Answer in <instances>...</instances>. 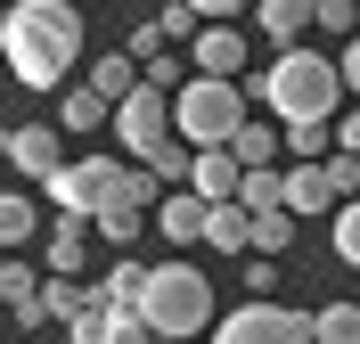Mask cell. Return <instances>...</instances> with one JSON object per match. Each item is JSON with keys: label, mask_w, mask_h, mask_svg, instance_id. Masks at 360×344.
Instances as JSON below:
<instances>
[{"label": "cell", "mask_w": 360, "mask_h": 344, "mask_svg": "<svg viewBox=\"0 0 360 344\" xmlns=\"http://www.w3.org/2000/svg\"><path fill=\"white\" fill-rule=\"evenodd\" d=\"M319 33H336V42H360V0H319Z\"/></svg>", "instance_id": "obj_28"}, {"label": "cell", "mask_w": 360, "mask_h": 344, "mask_svg": "<svg viewBox=\"0 0 360 344\" xmlns=\"http://www.w3.org/2000/svg\"><path fill=\"white\" fill-rule=\"evenodd\" d=\"M344 66L336 58H319V49H278L262 66V82H254V98H262L278 123H328V115H344Z\"/></svg>", "instance_id": "obj_2"}, {"label": "cell", "mask_w": 360, "mask_h": 344, "mask_svg": "<svg viewBox=\"0 0 360 344\" xmlns=\"http://www.w3.org/2000/svg\"><path fill=\"white\" fill-rule=\"evenodd\" d=\"M287 246H295V205L254 213V254H287Z\"/></svg>", "instance_id": "obj_22"}, {"label": "cell", "mask_w": 360, "mask_h": 344, "mask_svg": "<svg viewBox=\"0 0 360 344\" xmlns=\"http://www.w3.org/2000/svg\"><path fill=\"white\" fill-rule=\"evenodd\" d=\"M188 74H197V66H180L172 49H164V58H148V82H156V91H180V82H188Z\"/></svg>", "instance_id": "obj_33"}, {"label": "cell", "mask_w": 360, "mask_h": 344, "mask_svg": "<svg viewBox=\"0 0 360 344\" xmlns=\"http://www.w3.org/2000/svg\"><path fill=\"white\" fill-rule=\"evenodd\" d=\"M107 344H156V328H148V312H115Z\"/></svg>", "instance_id": "obj_31"}, {"label": "cell", "mask_w": 360, "mask_h": 344, "mask_svg": "<svg viewBox=\"0 0 360 344\" xmlns=\"http://www.w3.org/2000/svg\"><path fill=\"white\" fill-rule=\"evenodd\" d=\"M172 115H180V139L188 148H229V139L246 132V91L229 74H188L172 91Z\"/></svg>", "instance_id": "obj_3"}, {"label": "cell", "mask_w": 360, "mask_h": 344, "mask_svg": "<svg viewBox=\"0 0 360 344\" xmlns=\"http://www.w3.org/2000/svg\"><path fill=\"white\" fill-rule=\"evenodd\" d=\"M41 229V213H33V197H0V246H25Z\"/></svg>", "instance_id": "obj_24"}, {"label": "cell", "mask_w": 360, "mask_h": 344, "mask_svg": "<svg viewBox=\"0 0 360 344\" xmlns=\"http://www.w3.org/2000/svg\"><path fill=\"white\" fill-rule=\"evenodd\" d=\"M254 25H262L270 49H303V33H319V0H262Z\"/></svg>", "instance_id": "obj_9"}, {"label": "cell", "mask_w": 360, "mask_h": 344, "mask_svg": "<svg viewBox=\"0 0 360 344\" xmlns=\"http://www.w3.org/2000/svg\"><path fill=\"white\" fill-rule=\"evenodd\" d=\"M123 164H131V156H74L66 172L41 181V197L58 213H90V222H98V213L115 205V189H123Z\"/></svg>", "instance_id": "obj_6"}, {"label": "cell", "mask_w": 360, "mask_h": 344, "mask_svg": "<svg viewBox=\"0 0 360 344\" xmlns=\"http://www.w3.org/2000/svg\"><path fill=\"white\" fill-rule=\"evenodd\" d=\"M164 42H197V33H205V17H197V8H188V0H172V8H164Z\"/></svg>", "instance_id": "obj_30"}, {"label": "cell", "mask_w": 360, "mask_h": 344, "mask_svg": "<svg viewBox=\"0 0 360 344\" xmlns=\"http://www.w3.org/2000/svg\"><path fill=\"white\" fill-rule=\"evenodd\" d=\"M188 66H197V74H229V82H238V66H246V33H238V25H205L197 42H188Z\"/></svg>", "instance_id": "obj_11"}, {"label": "cell", "mask_w": 360, "mask_h": 344, "mask_svg": "<svg viewBox=\"0 0 360 344\" xmlns=\"http://www.w3.org/2000/svg\"><path fill=\"white\" fill-rule=\"evenodd\" d=\"M205 246H221V254H254V205H213V222H205Z\"/></svg>", "instance_id": "obj_17"}, {"label": "cell", "mask_w": 360, "mask_h": 344, "mask_svg": "<svg viewBox=\"0 0 360 344\" xmlns=\"http://www.w3.org/2000/svg\"><path fill=\"white\" fill-rule=\"evenodd\" d=\"M205 222H213V197H197V189H172L156 205V229L172 238V246H188V238H205Z\"/></svg>", "instance_id": "obj_13"}, {"label": "cell", "mask_w": 360, "mask_h": 344, "mask_svg": "<svg viewBox=\"0 0 360 344\" xmlns=\"http://www.w3.org/2000/svg\"><path fill=\"white\" fill-rule=\"evenodd\" d=\"M115 139H123V156L156 164L164 148L180 139V115H172V91H156V82H139L123 107H115Z\"/></svg>", "instance_id": "obj_5"}, {"label": "cell", "mask_w": 360, "mask_h": 344, "mask_svg": "<svg viewBox=\"0 0 360 344\" xmlns=\"http://www.w3.org/2000/svg\"><path fill=\"white\" fill-rule=\"evenodd\" d=\"M311 344H360V303H319L311 312Z\"/></svg>", "instance_id": "obj_20"}, {"label": "cell", "mask_w": 360, "mask_h": 344, "mask_svg": "<svg viewBox=\"0 0 360 344\" xmlns=\"http://www.w3.org/2000/svg\"><path fill=\"white\" fill-rule=\"evenodd\" d=\"M328 181H336V197H360V156H352V148L328 156Z\"/></svg>", "instance_id": "obj_32"}, {"label": "cell", "mask_w": 360, "mask_h": 344, "mask_svg": "<svg viewBox=\"0 0 360 344\" xmlns=\"http://www.w3.org/2000/svg\"><path fill=\"white\" fill-rule=\"evenodd\" d=\"M188 189H197V197H213V205H229V197L246 189V164H238V148H197V172H188Z\"/></svg>", "instance_id": "obj_12"}, {"label": "cell", "mask_w": 360, "mask_h": 344, "mask_svg": "<svg viewBox=\"0 0 360 344\" xmlns=\"http://www.w3.org/2000/svg\"><path fill=\"white\" fill-rule=\"evenodd\" d=\"M287 156H295V164H319V156H336V148H328V123H287Z\"/></svg>", "instance_id": "obj_26"}, {"label": "cell", "mask_w": 360, "mask_h": 344, "mask_svg": "<svg viewBox=\"0 0 360 344\" xmlns=\"http://www.w3.org/2000/svg\"><path fill=\"white\" fill-rule=\"evenodd\" d=\"M336 66H344V82H352V98H360V42H344V58H336Z\"/></svg>", "instance_id": "obj_37"}, {"label": "cell", "mask_w": 360, "mask_h": 344, "mask_svg": "<svg viewBox=\"0 0 360 344\" xmlns=\"http://www.w3.org/2000/svg\"><path fill=\"white\" fill-rule=\"evenodd\" d=\"M188 8H197L205 25H229V17H238V8H246V0H188Z\"/></svg>", "instance_id": "obj_35"}, {"label": "cell", "mask_w": 360, "mask_h": 344, "mask_svg": "<svg viewBox=\"0 0 360 344\" xmlns=\"http://www.w3.org/2000/svg\"><path fill=\"white\" fill-rule=\"evenodd\" d=\"M238 148V164L246 172H262V164H278V148H287V123H262V115H246V132L229 139Z\"/></svg>", "instance_id": "obj_18"}, {"label": "cell", "mask_w": 360, "mask_h": 344, "mask_svg": "<svg viewBox=\"0 0 360 344\" xmlns=\"http://www.w3.org/2000/svg\"><path fill=\"white\" fill-rule=\"evenodd\" d=\"M278 287V254H246V295H270Z\"/></svg>", "instance_id": "obj_34"}, {"label": "cell", "mask_w": 360, "mask_h": 344, "mask_svg": "<svg viewBox=\"0 0 360 344\" xmlns=\"http://www.w3.org/2000/svg\"><path fill=\"white\" fill-rule=\"evenodd\" d=\"M0 303L17 312V328H41L49 312H41V279L25 271V262H0Z\"/></svg>", "instance_id": "obj_15"}, {"label": "cell", "mask_w": 360, "mask_h": 344, "mask_svg": "<svg viewBox=\"0 0 360 344\" xmlns=\"http://www.w3.org/2000/svg\"><path fill=\"white\" fill-rule=\"evenodd\" d=\"M287 205H295V213H328V205H344L336 181H328V156H319V164H287Z\"/></svg>", "instance_id": "obj_14"}, {"label": "cell", "mask_w": 360, "mask_h": 344, "mask_svg": "<svg viewBox=\"0 0 360 344\" xmlns=\"http://www.w3.org/2000/svg\"><path fill=\"white\" fill-rule=\"evenodd\" d=\"M90 238H98V222H90V213H58V222H49V238H41V262H49V279H74V271H82Z\"/></svg>", "instance_id": "obj_8"}, {"label": "cell", "mask_w": 360, "mask_h": 344, "mask_svg": "<svg viewBox=\"0 0 360 344\" xmlns=\"http://www.w3.org/2000/svg\"><path fill=\"white\" fill-rule=\"evenodd\" d=\"M148 279H156V262H131V254H123V262H115V271L98 279V303H107V312H139Z\"/></svg>", "instance_id": "obj_16"}, {"label": "cell", "mask_w": 360, "mask_h": 344, "mask_svg": "<svg viewBox=\"0 0 360 344\" xmlns=\"http://www.w3.org/2000/svg\"><path fill=\"white\" fill-rule=\"evenodd\" d=\"M156 344H172V336H156Z\"/></svg>", "instance_id": "obj_38"}, {"label": "cell", "mask_w": 360, "mask_h": 344, "mask_svg": "<svg viewBox=\"0 0 360 344\" xmlns=\"http://www.w3.org/2000/svg\"><path fill=\"white\" fill-rule=\"evenodd\" d=\"M213 344H311V320L287 312V303H270V295H254L213 328Z\"/></svg>", "instance_id": "obj_7"}, {"label": "cell", "mask_w": 360, "mask_h": 344, "mask_svg": "<svg viewBox=\"0 0 360 344\" xmlns=\"http://www.w3.org/2000/svg\"><path fill=\"white\" fill-rule=\"evenodd\" d=\"M58 115H66V132H98V123H115V98L98 91V82H74Z\"/></svg>", "instance_id": "obj_19"}, {"label": "cell", "mask_w": 360, "mask_h": 344, "mask_svg": "<svg viewBox=\"0 0 360 344\" xmlns=\"http://www.w3.org/2000/svg\"><path fill=\"white\" fill-rule=\"evenodd\" d=\"M328 238H336V254H344V262L360 271V197H344V205H336V222H328Z\"/></svg>", "instance_id": "obj_25"}, {"label": "cell", "mask_w": 360, "mask_h": 344, "mask_svg": "<svg viewBox=\"0 0 360 344\" xmlns=\"http://www.w3.org/2000/svg\"><path fill=\"white\" fill-rule=\"evenodd\" d=\"M139 312H148V328H156V336L188 344L197 328H213V287H205L188 262H156V279H148Z\"/></svg>", "instance_id": "obj_4"}, {"label": "cell", "mask_w": 360, "mask_h": 344, "mask_svg": "<svg viewBox=\"0 0 360 344\" xmlns=\"http://www.w3.org/2000/svg\"><path fill=\"white\" fill-rule=\"evenodd\" d=\"M139 222H148V213H139V205H123V197H115V205L98 213V238H115V246H131V238H139Z\"/></svg>", "instance_id": "obj_29"}, {"label": "cell", "mask_w": 360, "mask_h": 344, "mask_svg": "<svg viewBox=\"0 0 360 344\" xmlns=\"http://www.w3.org/2000/svg\"><path fill=\"white\" fill-rule=\"evenodd\" d=\"M336 148H352V156H360V107H344V115H336Z\"/></svg>", "instance_id": "obj_36"}, {"label": "cell", "mask_w": 360, "mask_h": 344, "mask_svg": "<svg viewBox=\"0 0 360 344\" xmlns=\"http://www.w3.org/2000/svg\"><path fill=\"white\" fill-rule=\"evenodd\" d=\"M8 164L33 172V181H49V172H66V148H58L49 123H17V132H8Z\"/></svg>", "instance_id": "obj_10"}, {"label": "cell", "mask_w": 360, "mask_h": 344, "mask_svg": "<svg viewBox=\"0 0 360 344\" xmlns=\"http://www.w3.org/2000/svg\"><path fill=\"white\" fill-rule=\"evenodd\" d=\"M238 205H254V213L287 205V172H278V164H262V172H246V189H238Z\"/></svg>", "instance_id": "obj_23"}, {"label": "cell", "mask_w": 360, "mask_h": 344, "mask_svg": "<svg viewBox=\"0 0 360 344\" xmlns=\"http://www.w3.org/2000/svg\"><path fill=\"white\" fill-rule=\"evenodd\" d=\"M90 82H98V91H107L115 107H123V98H131L139 82H148V74H131V49H107V58H98V66H90Z\"/></svg>", "instance_id": "obj_21"}, {"label": "cell", "mask_w": 360, "mask_h": 344, "mask_svg": "<svg viewBox=\"0 0 360 344\" xmlns=\"http://www.w3.org/2000/svg\"><path fill=\"white\" fill-rule=\"evenodd\" d=\"M0 49H8V66H17L25 91H58L66 66L82 58V17H74V0H17L8 25H0Z\"/></svg>", "instance_id": "obj_1"}, {"label": "cell", "mask_w": 360, "mask_h": 344, "mask_svg": "<svg viewBox=\"0 0 360 344\" xmlns=\"http://www.w3.org/2000/svg\"><path fill=\"white\" fill-rule=\"evenodd\" d=\"M107 328H115V312H107V303H82V312L66 320V344H107Z\"/></svg>", "instance_id": "obj_27"}]
</instances>
